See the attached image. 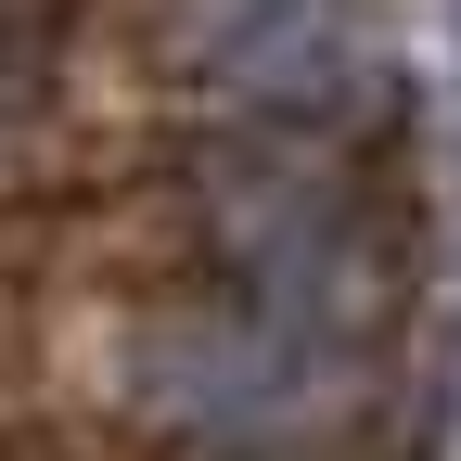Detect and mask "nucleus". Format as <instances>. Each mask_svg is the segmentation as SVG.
Instances as JSON below:
<instances>
[{
	"instance_id": "nucleus-1",
	"label": "nucleus",
	"mask_w": 461,
	"mask_h": 461,
	"mask_svg": "<svg viewBox=\"0 0 461 461\" xmlns=\"http://www.w3.org/2000/svg\"><path fill=\"white\" fill-rule=\"evenodd\" d=\"M180 65L269 129H359L397 103V26L372 0H193Z\"/></svg>"
}]
</instances>
